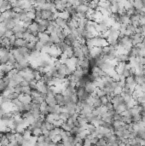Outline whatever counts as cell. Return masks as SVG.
Listing matches in <instances>:
<instances>
[{"instance_id": "6da1fadb", "label": "cell", "mask_w": 145, "mask_h": 146, "mask_svg": "<svg viewBox=\"0 0 145 146\" xmlns=\"http://www.w3.org/2000/svg\"><path fill=\"white\" fill-rule=\"evenodd\" d=\"M131 39H132V45L133 46H136V45H139L143 43V37L141 36V35L137 34V33H133L131 35Z\"/></svg>"}, {"instance_id": "7a4b0ae2", "label": "cell", "mask_w": 145, "mask_h": 146, "mask_svg": "<svg viewBox=\"0 0 145 146\" xmlns=\"http://www.w3.org/2000/svg\"><path fill=\"white\" fill-rule=\"evenodd\" d=\"M54 98L56 101L58 105L60 106H65V97L62 94H55L54 96Z\"/></svg>"}, {"instance_id": "3957f363", "label": "cell", "mask_w": 145, "mask_h": 146, "mask_svg": "<svg viewBox=\"0 0 145 146\" xmlns=\"http://www.w3.org/2000/svg\"><path fill=\"white\" fill-rule=\"evenodd\" d=\"M19 100L22 104H32V98L30 96L27 95H20L19 97Z\"/></svg>"}, {"instance_id": "277c9868", "label": "cell", "mask_w": 145, "mask_h": 146, "mask_svg": "<svg viewBox=\"0 0 145 146\" xmlns=\"http://www.w3.org/2000/svg\"><path fill=\"white\" fill-rule=\"evenodd\" d=\"M55 23L56 24V26H59V27H61V28H62V29L65 28L66 26H67V21L61 18V17H57V18L55 19Z\"/></svg>"}, {"instance_id": "5b68a950", "label": "cell", "mask_w": 145, "mask_h": 146, "mask_svg": "<svg viewBox=\"0 0 145 146\" xmlns=\"http://www.w3.org/2000/svg\"><path fill=\"white\" fill-rule=\"evenodd\" d=\"M13 120H14V115H13V114L11 112L5 113L1 118V120H3V121H11Z\"/></svg>"}, {"instance_id": "8992f818", "label": "cell", "mask_w": 145, "mask_h": 146, "mask_svg": "<svg viewBox=\"0 0 145 146\" xmlns=\"http://www.w3.org/2000/svg\"><path fill=\"white\" fill-rule=\"evenodd\" d=\"M96 86L93 85V83H89L85 85V90L86 92H88L89 94L91 95L92 93H94L95 92V90H96Z\"/></svg>"}, {"instance_id": "52a82bcc", "label": "cell", "mask_w": 145, "mask_h": 146, "mask_svg": "<svg viewBox=\"0 0 145 146\" xmlns=\"http://www.w3.org/2000/svg\"><path fill=\"white\" fill-rule=\"evenodd\" d=\"M39 41L41 43H45L46 41H48L50 39V35L47 34L46 32H41V33H39Z\"/></svg>"}, {"instance_id": "ba28073f", "label": "cell", "mask_w": 145, "mask_h": 146, "mask_svg": "<svg viewBox=\"0 0 145 146\" xmlns=\"http://www.w3.org/2000/svg\"><path fill=\"white\" fill-rule=\"evenodd\" d=\"M51 14H52V12L50 10H41V19L42 20H49Z\"/></svg>"}, {"instance_id": "9c48e42d", "label": "cell", "mask_w": 145, "mask_h": 146, "mask_svg": "<svg viewBox=\"0 0 145 146\" xmlns=\"http://www.w3.org/2000/svg\"><path fill=\"white\" fill-rule=\"evenodd\" d=\"M11 67L8 64H4V65H0V71L2 72L4 74H8L9 72L11 70Z\"/></svg>"}, {"instance_id": "30bf717a", "label": "cell", "mask_w": 145, "mask_h": 146, "mask_svg": "<svg viewBox=\"0 0 145 146\" xmlns=\"http://www.w3.org/2000/svg\"><path fill=\"white\" fill-rule=\"evenodd\" d=\"M31 133H32V136L37 137V138H39L41 135H43L42 130L40 128H32L31 129Z\"/></svg>"}, {"instance_id": "8fae6325", "label": "cell", "mask_w": 145, "mask_h": 146, "mask_svg": "<svg viewBox=\"0 0 145 146\" xmlns=\"http://www.w3.org/2000/svg\"><path fill=\"white\" fill-rule=\"evenodd\" d=\"M45 102H46V104H47L49 106H55L57 104V103H56V101L55 100L54 97H48L47 98H46V100H45Z\"/></svg>"}, {"instance_id": "7c38bea8", "label": "cell", "mask_w": 145, "mask_h": 146, "mask_svg": "<svg viewBox=\"0 0 145 146\" xmlns=\"http://www.w3.org/2000/svg\"><path fill=\"white\" fill-rule=\"evenodd\" d=\"M58 17H61V18L64 19V20L68 21L71 18V16H70L69 13L63 11V12H58Z\"/></svg>"}, {"instance_id": "4fadbf2b", "label": "cell", "mask_w": 145, "mask_h": 146, "mask_svg": "<svg viewBox=\"0 0 145 146\" xmlns=\"http://www.w3.org/2000/svg\"><path fill=\"white\" fill-rule=\"evenodd\" d=\"M133 7L135 8V10H142L143 8V1L141 0H137L133 2Z\"/></svg>"}, {"instance_id": "5bb4252c", "label": "cell", "mask_w": 145, "mask_h": 146, "mask_svg": "<svg viewBox=\"0 0 145 146\" xmlns=\"http://www.w3.org/2000/svg\"><path fill=\"white\" fill-rule=\"evenodd\" d=\"M49 73L52 75V77H57V74H58V71H57V68L55 67V65H53L52 67L50 68V71Z\"/></svg>"}, {"instance_id": "9a60e30c", "label": "cell", "mask_w": 145, "mask_h": 146, "mask_svg": "<svg viewBox=\"0 0 145 146\" xmlns=\"http://www.w3.org/2000/svg\"><path fill=\"white\" fill-rule=\"evenodd\" d=\"M50 39L53 41L54 45H56V44H58L60 42V38L56 35V33H51L50 35Z\"/></svg>"}, {"instance_id": "2e32d148", "label": "cell", "mask_w": 145, "mask_h": 146, "mask_svg": "<svg viewBox=\"0 0 145 146\" xmlns=\"http://www.w3.org/2000/svg\"><path fill=\"white\" fill-rule=\"evenodd\" d=\"M59 135L61 136V141H62V140H67V139H68V138L70 136V133L68 132H65V131H63V130L61 129V131L60 132Z\"/></svg>"}, {"instance_id": "e0dca14e", "label": "cell", "mask_w": 145, "mask_h": 146, "mask_svg": "<svg viewBox=\"0 0 145 146\" xmlns=\"http://www.w3.org/2000/svg\"><path fill=\"white\" fill-rule=\"evenodd\" d=\"M73 75H74V77H75L77 79H80V78L84 77V74H83L82 69H80V70H74V73H73Z\"/></svg>"}, {"instance_id": "ac0fdd59", "label": "cell", "mask_w": 145, "mask_h": 146, "mask_svg": "<svg viewBox=\"0 0 145 146\" xmlns=\"http://www.w3.org/2000/svg\"><path fill=\"white\" fill-rule=\"evenodd\" d=\"M142 118H143V116H142L141 114H137V115H136L132 116V117H131V120H132V123H137V122L141 121V120H142Z\"/></svg>"}, {"instance_id": "d6986e66", "label": "cell", "mask_w": 145, "mask_h": 146, "mask_svg": "<svg viewBox=\"0 0 145 146\" xmlns=\"http://www.w3.org/2000/svg\"><path fill=\"white\" fill-rule=\"evenodd\" d=\"M59 115H60V119L63 120L64 122L67 121V120H68V119H69V117H70L69 114L67 113V112H63V113H61V114Z\"/></svg>"}, {"instance_id": "ffe728a7", "label": "cell", "mask_w": 145, "mask_h": 146, "mask_svg": "<svg viewBox=\"0 0 145 146\" xmlns=\"http://www.w3.org/2000/svg\"><path fill=\"white\" fill-rule=\"evenodd\" d=\"M95 93L97 95L98 97H104V96H106V94H105L104 91L102 89H100V88L96 87V90H95Z\"/></svg>"}, {"instance_id": "44dd1931", "label": "cell", "mask_w": 145, "mask_h": 146, "mask_svg": "<svg viewBox=\"0 0 145 146\" xmlns=\"http://www.w3.org/2000/svg\"><path fill=\"white\" fill-rule=\"evenodd\" d=\"M7 98H8L10 101H11V100H15V99H19V97H20V95L17 93H15V92H13V93L11 94H9L8 96H6Z\"/></svg>"}, {"instance_id": "7402d4cb", "label": "cell", "mask_w": 145, "mask_h": 146, "mask_svg": "<svg viewBox=\"0 0 145 146\" xmlns=\"http://www.w3.org/2000/svg\"><path fill=\"white\" fill-rule=\"evenodd\" d=\"M38 27H39V23L34 22V21L33 22V24L29 26V28H30V30L32 31V32H38Z\"/></svg>"}, {"instance_id": "603a6c76", "label": "cell", "mask_w": 145, "mask_h": 146, "mask_svg": "<svg viewBox=\"0 0 145 146\" xmlns=\"http://www.w3.org/2000/svg\"><path fill=\"white\" fill-rule=\"evenodd\" d=\"M31 93H32V89L29 86L22 88V95L31 96Z\"/></svg>"}, {"instance_id": "cb8c5ba5", "label": "cell", "mask_w": 145, "mask_h": 146, "mask_svg": "<svg viewBox=\"0 0 145 146\" xmlns=\"http://www.w3.org/2000/svg\"><path fill=\"white\" fill-rule=\"evenodd\" d=\"M39 24L42 25V26H45V27H47L48 28V26H49L50 24V21L49 20H42V19H41V20H39Z\"/></svg>"}, {"instance_id": "d4e9b609", "label": "cell", "mask_w": 145, "mask_h": 146, "mask_svg": "<svg viewBox=\"0 0 145 146\" xmlns=\"http://www.w3.org/2000/svg\"><path fill=\"white\" fill-rule=\"evenodd\" d=\"M107 144H108V143H107V141L104 139V138H99L96 145V146H106Z\"/></svg>"}, {"instance_id": "484cf974", "label": "cell", "mask_w": 145, "mask_h": 146, "mask_svg": "<svg viewBox=\"0 0 145 146\" xmlns=\"http://www.w3.org/2000/svg\"><path fill=\"white\" fill-rule=\"evenodd\" d=\"M64 53H65L66 55L68 56V58H71V57H74V48H73V47H70L68 51H65Z\"/></svg>"}, {"instance_id": "4316f807", "label": "cell", "mask_w": 145, "mask_h": 146, "mask_svg": "<svg viewBox=\"0 0 145 146\" xmlns=\"http://www.w3.org/2000/svg\"><path fill=\"white\" fill-rule=\"evenodd\" d=\"M64 123V121L62 120H55L54 121V126H55V128H61V126H62V124Z\"/></svg>"}, {"instance_id": "83f0119b", "label": "cell", "mask_w": 145, "mask_h": 146, "mask_svg": "<svg viewBox=\"0 0 145 146\" xmlns=\"http://www.w3.org/2000/svg\"><path fill=\"white\" fill-rule=\"evenodd\" d=\"M137 104H138L139 105H143V104H145V94L137 97Z\"/></svg>"}, {"instance_id": "f1b7e54d", "label": "cell", "mask_w": 145, "mask_h": 146, "mask_svg": "<svg viewBox=\"0 0 145 146\" xmlns=\"http://www.w3.org/2000/svg\"><path fill=\"white\" fill-rule=\"evenodd\" d=\"M33 109V104H23L22 106V110L23 111H31Z\"/></svg>"}, {"instance_id": "f546056e", "label": "cell", "mask_w": 145, "mask_h": 146, "mask_svg": "<svg viewBox=\"0 0 145 146\" xmlns=\"http://www.w3.org/2000/svg\"><path fill=\"white\" fill-rule=\"evenodd\" d=\"M93 106H94L96 109H97V108H100L102 107V103H101V100H100V97H97L96 99L94 100V104H93Z\"/></svg>"}, {"instance_id": "4dcf8cb0", "label": "cell", "mask_w": 145, "mask_h": 146, "mask_svg": "<svg viewBox=\"0 0 145 146\" xmlns=\"http://www.w3.org/2000/svg\"><path fill=\"white\" fill-rule=\"evenodd\" d=\"M44 48V45L43 43H41L40 41H39L38 43H36V45H35V50L36 51H39L41 52V51H42V49Z\"/></svg>"}, {"instance_id": "1f68e13d", "label": "cell", "mask_w": 145, "mask_h": 146, "mask_svg": "<svg viewBox=\"0 0 145 146\" xmlns=\"http://www.w3.org/2000/svg\"><path fill=\"white\" fill-rule=\"evenodd\" d=\"M105 108L107 109L108 111H111V110H114V104L111 103V102H108L106 104H105Z\"/></svg>"}, {"instance_id": "d6a6232c", "label": "cell", "mask_w": 145, "mask_h": 146, "mask_svg": "<svg viewBox=\"0 0 145 146\" xmlns=\"http://www.w3.org/2000/svg\"><path fill=\"white\" fill-rule=\"evenodd\" d=\"M14 91L15 93L19 94V95H22V87H20L19 85H16V86L14 88Z\"/></svg>"}, {"instance_id": "836d02e7", "label": "cell", "mask_w": 145, "mask_h": 146, "mask_svg": "<svg viewBox=\"0 0 145 146\" xmlns=\"http://www.w3.org/2000/svg\"><path fill=\"white\" fill-rule=\"evenodd\" d=\"M100 100H101V103H102V106H104L105 104L108 103V102H109V101H108V97H107V96H104V97H100Z\"/></svg>"}, {"instance_id": "e575fe53", "label": "cell", "mask_w": 145, "mask_h": 146, "mask_svg": "<svg viewBox=\"0 0 145 146\" xmlns=\"http://www.w3.org/2000/svg\"><path fill=\"white\" fill-rule=\"evenodd\" d=\"M14 35V32H13L12 30H7L5 31V33H4V37L5 38H8V39H10V37L13 36Z\"/></svg>"}, {"instance_id": "d590c367", "label": "cell", "mask_w": 145, "mask_h": 146, "mask_svg": "<svg viewBox=\"0 0 145 146\" xmlns=\"http://www.w3.org/2000/svg\"><path fill=\"white\" fill-rule=\"evenodd\" d=\"M46 30H47V27H45V26H42V25L39 24V27H38V32H39V33H41V32H45Z\"/></svg>"}, {"instance_id": "8d00e7d4", "label": "cell", "mask_w": 145, "mask_h": 146, "mask_svg": "<svg viewBox=\"0 0 145 146\" xmlns=\"http://www.w3.org/2000/svg\"><path fill=\"white\" fill-rule=\"evenodd\" d=\"M61 140V136H60L59 134H58V135H55V136H54L53 138H52V141H53L55 144L59 143Z\"/></svg>"}, {"instance_id": "74e56055", "label": "cell", "mask_w": 145, "mask_h": 146, "mask_svg": "<svg viewBox=\"0 0 145 146\" xmlns=\"http://www.w3.org/2000/svg\"><path fill=\"white\" fill-rule=\"evenodd\" d=\"M121 92H122V88L116 87L113 91V94L114 95H120V94H121Z\"/></svg>"}, {"instance_id": "f35d334b", "label": "cell", "mask_w": 145, "mask_h": 146, "mask_svg": "<svg viewBox=\"0 0 145 146\" xmlns=\"http://www.w3.org/2000/svg\"><path fill=\"white\" fill-rule=\"evenodd\" d=\"M45 135H41L38 138V143L40 144H45Z\"/></svg>"}, {"instance_id": "ab89813d", "label": "cell", "mask_w": 145, "mask_h": 146, "mask_svg": "<svg viewBox=\"0 0 145 146\" xmlns=\"http://www.w3.org/2000/svg\"><path fill=\"white\" fill-rule=\"evenodd\" d=\"M19 85H20V87H27V86H29V83L28 82H27V81H25V80H22L21 82H20V83L18 84Z\"/></svg>"}, {"instance_id": "60d3db41", "label": "cell", "mask_w": 145, "mask_h": 146, "mask_svg": "<svg viewBox=\"0 0 145 146\" xmlns=\"http://www.w3.org/2000/svg\"><path fill=\"white\" fill-rule=\"evenodd\" d=\"M122 75H124L125 78H128L129 76H131V72H130V69H127V68H125V70H124V72H123V73H122Z\"/></svg>"}, {"instance_id": "b9f144b4", "label": "cell", "mask_w": 145, "mask_h": 146, "mask_svg": "<svg viewBox=\"0 0 145 146\" xmlns=\"http://www.w3.org/2000/svg\"><path fill=\"white\" fill-rule=\"evenodd\" d=\"M53 141H52V138H49V137H45V144H46L47 145H50V144H53Z\"/></svg>"}, {"instance_id": "7bdbcfd3", "label": "cell", "mask_w": 145, "mask_h": 146, "mask_svg": "<svg viewBox=\"0 0 145 146\" xmlns=\"http://www.w3.org/2000/svg\"><path fill=\"white\" fill-rule=\"evenodd\" d=\"M27 16L28 19H31V20H33V21L35 19V13H33V12H27Z\"/></svg>"}, {"instance_id": "ee69618b", "label": "cell", "mask_w": 145, "mask_h": 146, "mask_svg": "<svg viewBox=\"0 0 145 146\" xmlns=\"http://www.w3.org/2000/svg\"><path fill=\"white\" fill-rule=\"evenodd\" d=\"M97 74H98V76H99V78H103L105 75L107 74V73H106V72L102 71V69H99V71H98Z\"/></svg>"}, {"instance_id": "f6af8a7d", "label": "cell", "mask_w": 145, "mask_h": 146, "mask_svg": "<svg viewBox=\"0 0 145 146\" xmlns=\"http://www.w3.org/2000/svg\"><path fill=\"white\" fill-rule=\"evenodd\" d=\"M84 146H92L91 141L90 139H88V138H85L84 140Z\"/></svg>"}, {"instance_id": "bcb514c9", "label": "cell", "mask_w": 145, "mask_h": 146, "mask_svg": "<svg viewBox=\"0 0 145 146\" xmlns=\"http://www.w3.org/2000/svg\"><path fill=\"white\" fill-rule=\"evenodd\" d=\"M47 106H48V104H46V102L44 101L43 103H42V104H40V110H46Z\"/></svg>"}, {"instance_id": "7dc6e473", "label": "cell", "mask_w": 145, "mask_h": 146, "mask_svg": "<svg viewBox=\"0 0 145 146\" xmlns=\"http://www.w3.org/2000/svg\"><path fill=\"white\" fill-rule=\"evenodd\" d=\"M15 39H23V33L22 32H17V33H15Z\"/></svg>"}, {"instance_id": "c3c4849f", "label": "cell", "mask_w": 145, "mask_h": 146, "mask_svg": "<svg viewBox=\"0 0 145 146\" xmlns=\"http://www.w3.org/2000/svg\"><path fill=\"white\" fill-rule=\"evenodd\" d=\"M137 58H138L139 63L143 66H145V57H137Z\"/></svg>"}, {"instance_id": "681fc988", "label": "cell", "mask_w": 145, "mask_h": 146, "mask_svg": "<svg viewBox=\"0 0 145 146\" xmlns=\"http://www.w3.org/2000/svg\"><path fill=\"white\" fill-rule=\"evenodd\" d=\"M5 113H6V111L4 110V109L3 108V106L0 105V118H2V116L4 115Z\"/></svg>"}, {"instance_id": "f907efd6", "label": "cell", "mask_w": 145, "mask_h": 146, "mask_svg": "<svg viewBox=\"0 0 145 146\" xmlns=\"http://www.w3.org/2000/svg\"><path fill=\"white\" fill-rule=\"evenodd\" d=\"M8 146H20V145H19V144L16 142V141H14V142H10Z\"/></svg>"}, {"instance_id": "816d5d0a", "label": "cell", "mask_w": 145, "mask_h": 146, "mask_svg": "<svg viewBox=\"0 0 145 146\" xmlns=\"http://www.w3.org/2000/svg\"><path fill=\"white\" fill-rule=\"evenodd\" d=\"M98 139H99V138H97V137H96V138H94L93 139L91 140V144H94V145H96V143H97Z\"/></svg>"}, {"instance_id": "f5cc1de1", "label": "cell", "mask_w": 145, "mask_h": 146, "mask_svg": "<svg viewBox=\"0 0 145 146\" xmlns=\"http://www.w3.org/2000/svg\"><path fill=\"white\" fill-rule=\"evenodd\" d=\"M33 146H40V144H39V143H36V144H34V145H33Z\"/></svg>"}, {"instance_id": "db71d44e", "label": "cell", "mask_w": 145, "mask_h": 146, "mask_svg": "<svg viewBox=\"0 0 145 146\" xmlns=\"http://www.w3.org/2000/svg\"><path fill=\"white\" fill-rule=\"evenodd\" d=\"M125 146H131V144H125Z\"/></svg>"}, {"instance_id": "11a10c76", "label": "cell", "mask_w": 145, "mask_h": 146, "mask_svg": "<svg viewBox=\"0 0 145 146\" xmlns=\"http://www.w3.org/2000/svg\"><path fill=\"white\" fill-rule=\"evenodd\" d=\"M1 56H2V53H1V51H0V57H1Z\"/></svg>"}, {"instance_id": "9f6ffc18", "label": "cell", "mask_w": 145, "mask_h": 146, "mask_svg": "<svg viewBox=\"0 0 145 146\" xmlns=\"http://www.w3.org/2000/svg\"><path fill=\"white\" fill-rule=\"evenodd\" d=\"M106 146H111V145H110V144H107Z\"/></svg>"}, {"instance_id": "6f0895ef", "label": "cell", "mask_w": 145, "mask_h": 146, "mask_svg": "<svg viewBox=\"0 0 145 146\" xmlns=\"http://www.w3.org/2000/svg\"><path fill=\"white\" fill-rule=\"evenodd\" d=\"M0 49H1V44H0Z\"/></svg>"}]
</instances>
